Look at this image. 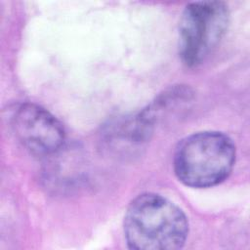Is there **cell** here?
<instances>
[{
    "mask_svg": "<svg viewBox=\"0 0 250 250\" xmlns=\"http://www.w3.org/2000/svg\"><path fill=\"white\" fill-rule=\"evenodd\" d=\"M188 234V221L184 211L160 194H139L126 210L124 235L130 249H180Z\"/></svg>",
    "mask_w": 250,
    "mask_h": 250,
    "instance_id": "cell-1",
    "label": "cell"
},
{
    "mask_svg": "<svg viewBox=\"0 0 250 250\" xmlns=\"http://www.w3.org/2000/svg\"><path fill=\"white\" fill-rule=\"evenodd\" d=\"M235 146L222 132L203 131L182 140L174 155V171L185 186L194 188L215 187L231 173Z\"/></svg>",
    "mask_w": 250,
    "mask_h": 250,
    "instance_id": "cell-2",
    "label": "cell"
},
{
    "mask_svg": "<svg viewBox=\"0 0 250 250\" xmlns=\"http://www.w3.org/2000/svg\"><path fill=\"white\" fill-rule=\"evenodd\" d=\"M153 129L154 125L141 110L112 122L105 133L114 148H138L150 139Z\"/></svg>",
    "mask_w": 250,
    "mask_h": 250,
    "instance_id": "cell-5",
    "label": "cell"
},
{
    "mask_svg": "<svg viewBox=\"0 0 250 250\" xmlns=\"http://www.w3.org/2000/svg\"><path fill=\"white\" fill-rule=\"evenodd\" d=\"M229 23V11L221 1L187 5L179 22V54L188 66L202 63L216 49Z\"/></svg>",
    "mask_w": 250,
    "mask_h": 250,
    "instance_id": "cell-3",
    "label": "cell"
},
{
    "mask_svg": "<svg viewBox=\"0 0 250 250\" xmlns=\"http://www.w3.org/2000/svg\"><path fill=\"white\" fill-rule=\"evenodd\" d=\"M12 127L21 144L34 154H54L65 142L62 123L36 104L25 103L19 105L12 117Z\"/></svg>",
    "mask_w": 250,
    "mask_h": 250,
    "instance_id": "cell-4",
    "label": "cell"
}]
</instances>
